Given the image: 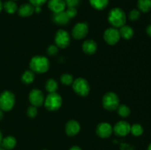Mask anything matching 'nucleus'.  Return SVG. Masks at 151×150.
<instances>
[{"instance_id":"nucleus-1","label":"nucleus","mask_w":151,"mask_h":150,"mask_svg":"<svg viewBox=\"0 0 151 150\" xmlns=\"http://www.w3.org/2000/svg\"><path fill=\"white\" fill-rule=\"evenodd\" d=\"M108 21L113 27L120 28L126 23V14L122 9L114 7L109 11Z\"/></svg>"},{"instance_id":"nucleus-2","label":"nucleus","mask_w":151,"mask_h":150,"mask_svg":"<svg viewBox=\"0 0 151 150\" xmlns=\"http://www.w3.org/2000/svg\"><path fill=\"white\" fill-rule=\"evenodd\" d=\"M50 66V60L44 56H34L29 62L31 71L38 74H43L49 70Z\"/></svg>"},{"instance_id":"nucleus-3","label":"nucleus","mask_w":151,"mask_h":150,"mask_svg":"<svg viewBox=\"0 0 151 150\" xmlns=\"http://www.w3.org/2000/svg\"><path fill=\"white\" fill-rule=\"evenodd\" d=\"M16 102L15 95L9 91H4L0 94V109L3 111H10Z\"/></svg>"},{"instance_id":"nucleus-4","label":"nucleus","mask_w":151,"mask_h":150,"mask_svg":"<svg viewBox=\"0 0 151 150\" xmlns=\"http://www.w3.org/2000/svg\"><path fill=\"white\" fill-rule=\"evenodd\" d=\"M46 108L50 111L58 110L62 105V98L58 93H50L46 97L44 103Z\"/></svg>"},{"instance_id":"nucleus-5","label":"nucleus","mask_w":151,"mask_h":150,"mask_svg":"<svg viewBox=\"0 0 151 150\" xmlns=\"http://www.w3.org/2000/svg\"><path fill=\"white\" fill-rule=\"evenodd\" d=\"M103 106L106 110L113 111L117 109L119 105V99L118 96L114 92H109L103 97Z\"/></svg>"},{"instance_id":"nucleus-6","label":"nucleus","mask_w":151,"mask_h":150,"mask_svg":"<svg viewBox=\"0 0 151 150\" xmlns=\"http://www.w3.org/2000/svg\"><path fill=\"white\" fill-rule=\"evenodd\" d=\"M72 88H73L74 91L78 95L81 96H86L89 94L90 85L88 81L84 78L80 77L74 80L72 83Z\"/></svg>"},{"instance_id":"nucleus-7","label":"nucleus","mask_w":151,"mask_h":150,"mask_svg":"<svg viewBox=\"0 0 151 150\" xmlns=\"http://www.w3.org/2000/svg\"><path fill=\"white\" fill-rule=\"evenodd\" d=\"M55 45L59 48H66L70 44V35L64 29H59L55 34Z\"/></svg>"},{"instance_id":"nucleus-8","label":"nucleus","mask_w":151,"mask_h":150,"mask_svg":"<svg viewBox=\"0 0 151 150\" xmlns=\"http://www.w3.org/2000/svg\"><path fill=\"white\" fill-rule=\"evenodd\" d=\"M120 34L119 29L114 27L108 28L103 34V38L105 41L109 45H114L120 39Z\"/></svg>"},{"instance_id":"nucleus-9","label":"nucleus","mask_w":151,"mask_h":150,"mask_svg":"<svg viewBox=\"0 0 151 150\" xmlns=\"http://www.w3.org/2000/svg\"><path fill=\"white\" fill-rule=\"evenodd\" d=\"M44 95L42 91L39 89H32L29 94V101L32 106L35 107H41L44 104Z\"/></svg>"},{"instance_id":"nucleus-10","label":"nucleus","mask_w":151,"mask_h":150,"mask_svg":"<svg viewBox=\"0 0 151 150\" xmlns=\"http://www.w3.org/2000/svg\"><path fill=\"white\" fill-rule=\"evenodd\" d=\"M88 32V27L87 24L80 22L76 24L72 31V36L77 40H81L85 38Z\"/></svg>"},{"instance_id":"nucleus-11","label":"nucleus","mask_w":151,"mask_h":150,"mask_svg":"<svg viewBox=\"0 0 151 150\" xmlns=\"http://www.w3.org/2000/svg\"><path fill=\"white\" fill-rule=\"evenodd\" d=\"M113 132L119 137L126 136L131 132V124L125 121H120L114 125Z\"/></svg>"},{"instance_id":"nucleus-12","label":"nucleus","mask_w":151,"mask_h":150,"mask_svg":"<svg viewBox=\"0 0 151 150\" xmlns=\"http://www.w3.org/2000/svg\"><path fill=\"white\" fill-rule=\"evenodd\" d=\"M96 132L99 137L102 138H107L111 135L113 132V127L107 122H102L99 124L96 129Z\"/></svg>"},{"instance_id":"nucleus-13","label":"nucleus","mask_w":151,"mask_h":150,"mask_svg":"<svg viewBox=\"0 0 151 150\" xmlns=\"http://www.w3.org/2000/svg\"><path fill=\"white\" fill-rule=\"evenodd\" d=\"M81 130V125L77 121L70 120L66 123L65 131L68 136H75Z\"/></svg>"},{"instance_id":"nucleus-14","label":"nucleus","mask_w":151,"mask_h":150,"mask_svg":"<svg viewBox=\"0 0 151 150\" xmlns=\"http://www.w3.org/2000/svg\"><path fill=\"white\" fill-rule=\"evenodd\" d=\"M48 7L53 13L64 11L66 7L64 0H49Z\"/></svg>"},{"instance_id":"nucleus-15","label":"nucleus","mask_w":151,"mask_h":150,"mask_svg":"<svg viewBox=\"0 0 151 150\" xmlns=\"http://www.w3.org/2000/svg\"><path fill=\"white\" fill-rule=\"evenodd\" d=\"M52 19L54 23L58 25H66L69 23V20H70L65 11L53 13Z\"/></svg>"},{"instance_id":"nucleus-16","label":"nucleus","mask_w":151,"mask_h":150,"mask_svg":"<svg viewBox=\"0 0 151 150\" xmlns=\"http://www.w3.org/2000/svg\"><path fill=\"white\" fill-rule=\"evenodd\" d=\"M35 12V7L30 3L22 4L18 8V13L21 17H29Z\"/></svg>"},{"instance_id":"nucleus-17","label":"nucleus","mask_w":151,"mask_h":150,"mask_svg":"<svg viewBox=\"0 0 151 150\" xmlns=\"http://www.w3.org/2000/svg\"><path fill=\"white\" fill-rule=\"evenodd\" d=\"M82 49L86 54H93L97 51V44L93 40H86L83 44Z\"/></svg>"},{"instance_id":"nucleus-18","label":"nucleus","mask_w":151,"mask_h":150,"mask_svg":"<svg viewBox=\"0 0 151 150\" xmlns=\"http://www.w3.org/2000/svg\"><path fill=\"white\" fill-rule=\"evenodd\" d=\"M16 146V139L13 136H7L3 138L1 146L6 150H11Z\"/></svg>"},{"instance_id":"nucleus-19","label":"nucleus","mask_w":151,"mask_h":150,"mask_svg":"<svg viewBox=\"0 0 151 150\" xmlns=\"http://www.w3.org/2000/svg\"><path fill=\"white\" fill-rule=\"evenodd\" d=\"M119 34H120L121 38H124L125 40H129L134 36V29L131 26L128 25H124L122 27L119 28Z\"/></svg>"},{"instance_id":"nucleus-20","label":"nucleus","mask_w":151,"mask_h":150,"mask_svg":"<svg viewBox=\"0 0 151 150\" xmlns=\"http://www.w3.org/2000/svg\"><path fill=\"white\" fill-rule=\"evenodd\" d=\"M93 8L97 10H104L109 5V0H88Z\"/></svg>"},{"instance_id":"nucleus-21","label":"nucleus","mask_w":151,"mask_h":150,"mask_svg":"<svg viewBox=\"0 0 151 150\" xmlns=\"http://www.w3.org/2000/svg\"><path fill=\"white\" fill-rule=\"evenodd\" d=\"M3 8L4 9L6 12L9 14H13L18 11V6L15 1L13 0H8L6 1L3 4Z\"/></svg>"},{"instance_id":"nucleus-22","label":"nucleus","mask_w":151,"mask_h":150,"mask_svg":"<svg viewBox=\"0 0 151 150\" xmlns=\"http://www.w3.org/2000/svg\"><path fill=\"white\" fill-rule=\"evenodd\" d=\"M138 10L142 13H148L151 10V0H138Z\"/></svg>"},{"instance_id":"nucleus-23","label":"nucleus","mask_w":151,"mask_h":150,"mask_svg":"<svg viewBox=\"0 0 151 150\" xmlns=\"http://www.w3.org/2000/svg\"><path fill=\"white\" fill-rule=\"evenodd\" d=\"M45 88L47 92H49L50 94V93H55L58 88V84L54 79H49L46 82Z\"/></svg>"},{"instance_id":"nucleus-24","label":"nucleus","mask_w":151,"mask_h":150,"mask_svg":"<svg viewBox=\"0 0 151 150\" xmlns=\"http://www.w3.org/2000/svg\"><path fill=\"white\" fill-rule=\"evenodd\" d=\"M35 79V74L34 72L31 70L25 71L22 76V81L25 84L32 83Z\"/></svg>"},{"instance_id":"nucleus-25","label":"nucleus","mask_w":151,"mask_h":150,"mask_svg":"<svg viewBox=\"0 0 151 150\" xmlns=\"http://www.w3.org/2000/svg\"><path fill=\"white\" fill-rule=\"evenodd\" d=\"M117 113L122 118H127L131 114V110L125 104H119L117 107Z\"/></svg>"},{"instance_id":"nucleus-26","label":"nucleus","mask_w":151,"mask_h":150,"mask_svg":"<svg viewBox=\"0 0 151 150\" xmlns=\"http://www.w3.org/2000/svg\"><path fill=\"white\" fill-rule=\"evenodd\" d=\"M143 132H144V129L139 124H134L132 126H131V132L134 136H140L142 135Z\"/></svg>"},{"instance_id":"nucleus-27","label":"nucleus","mask_w":151,"mask_h":150,"mask_svg":"<svg viewBox=\"0 0 151 150\" xmlns=\"http://www.w3.org/2000/svg\"><path fill=\"white\" fill-rule=\"evenodd\" d=\"M60 81H61V82L63 85H69L73 83V76L72 74H63L60 76Z\"/></svg>"},{"instance_id":"nucleus-28","label":"nucleus","mask_w":151,"mask_h":150,"mask_svg":"<svg viewBox=\"0 0 151 150\" xmlns=\"http://www.w3.org/2000/svg\"><path fill=\"white\" fill-rule=\"evenodd\" d=\"M141 16V12L138 10V9H133L129 13V19L131 21H137Z\"/></svg>"},{"instance_id":"nucleus-29","label":"nucleus","mask_w":151,"mask_h":150,"mask_svg":"<svg viewBox=\"0 0 151 150\" xmlns=\"http://www.w3.org/2000/svg\"><path fill=\"white\" fill-rule=\"evenodd\" d=\"M27 114L29 118H35L38 114V110L35 106H29L27 110Z\"/></svg>"},{"instance_id":"nucleus-30","label":"nucleus","mask_w":151,"mask_h":150,"mask_svg":"<svg viewBox=\"0 0 151 150\" xmlns=\"http://www.w3.org/2000/svg\"><path fill=\"white\" fill-rule=\"evenodd\" d=\"M65 12H66L68 17L69 18V19H73L74 17L77 16V13H78L76 7H67V9H66Z\"/></svg>"},{"instance_id":"nucleus-31","label":"nucleus","mask_w":151,"mask_h":150,"mask_svg":"<svg viewBox=\"0 0 151 150\" xmlns=\"http://www.w3.org/2000/svg\"><path fill=\"white\" fill-rule=\"evenodd\" d=\"M58 52V47L56 45H50L47 49V53L50 56H54Z\"/></svg>"},{"instance_id":"nucleus-32","label":"nucleus","mask_w":151,"mask_h":150,"mask_svg":"<svg viewBox=\"0 0 151 150\" xmlns=\"http://www.w3.org/2000/svg\"><path fill=\"white\" fill-rule=\"evenodd\" d=\"M67 7H76L80 4L81 0H64Z\"/></svg>"},{"instance_id":"nucleus-33","label":"nucleus","mask_w":151,"mask_h":150,"mask_svg":"<svg viewBox=\"0 0 151 150\" xmlns=\"http://www.w3.org/2000/svg\"><path fill=\"white\" fill-rule=\"evenodd\" d=\"M29 3L34 7H41L43 4H45L47 0H29Z\"/></svg>"},{"instance_id":"nucleus-34","label":"nucleus","mask_w":151,"mask_h":150,"mask_svg":"<svg viewBox=\"0 0 151 150\" xmlns=\"http://www.w3.org/2000/svg\"><path fill=\"white\" fill-rule=\"evenodd\" d=\"M120 149L121 150H135L134 146L129 144H126V143H122L120 144Z\"/></svg>"},{"instance_id":"nucleus-35","label":"nucleus","mask_w":151,"mask_h":150,"mask_svg":"<svg viewBox=\"0 0 151 150\" xmlns=\"http://www.w3.org/2000/svg\"><path fill=\"white\" fill-rule=\"evenodd\" d=\"M146 32H147L148 36L151 37V24L148 25V26H147V28H146Z\"/></svg>"},{"instance_id":"nucleus-36","label":"nucleus","mask_w":151,"mask_h":150,"mask_svg":"<svg viewBox=\"0 0 151 150\" xmlns=\"http://www.w3.org/2000/svg\"><path fill=\"white\" fill-rule=\"evenodd\" d=\"M69 150H82V149L78 146H73L71 147Z\"/></svg>"},{"instance_id":"nucleus-37","label":"nucleus","mask_w":151,"mask_h":150,"mask_svg":"<svg viewBox=\"0 0 151 150\" xmlns=\"http://www.w3.org/2000/svg\"><path fill=\"white\" fill-rule=\"evenodd\" d=\"M35 7V12L37 13H41V7Z\"/></svg>"},{"instance_id":"nucleus-38","label":"nucleus","mask_w":151,"mask_h":150,"mask_svg":"<svg viewBox=\"0 0 151 150\" xmlns=\"http://www.w3.org/2000/svg\"><path fill=\"white\" fill-rule=\"evenodd\" d=\"M3 140V135H2V133H1V131L0 130V146H1V141H2Z\"/></svg>"},{"instance_id":"nucleus-39","label":"nucleus","mask_w":151,"mask_h":150,"mask_svg":"<svg viewBox=\"0 0 151 150\" xmlns=\"http://www.w3.org/2000/svg\"><path fill=\"white\" fill-rule=\"evenodd\" d=\"M3 116H4V114H3V110H1L0 109V121L3 119Z\"/></svg>"},{"instance_id":"nucleus-40","label":"nucleus","mask_w":151,"mask_h":150,"mask_svg":"<svg viewBox=\"0 0 151 150\" xmlns=\"http://www.w3.org/2000/svg\"><path fill=\"white\" fill-rule=\"evenodd\" d=\"M3 9V3L1 2V1L0 0V13H1V11Z\"/></svg>"},{"instance_id":"nucleus-41","label":"nucleus","mask_w":151,"mask_h":150,"mask_svg":"<svg viewBox=\"0 0 151 150\" xmlns=\"http://www.w3.org/2000/svg\"><path fill=\"white\" fill-rule=\"evenodd\" d=\"M147 150H151V143L149 144L148 147H147Z\"/></svg>"},{"instance_id":"nucleus-42","label":"nucleus","mask_w":151,"mask_h":150,"mask_svg":"<svg viewBox=\"0 0 151 150\" xmlns=\"http://www.w3.org/2000/svg\"><path fill=\"white\" fill-rule=\"evenodd\" d=\"M0 150H6V149H4V148H2V147L0 146Z\"/></svg>"},{"instance_id":"nucleus-43","label":"nucleus","mask_w":151,"mask_h":150,"mask_svg":"<svg viewBox=\"0 0 151 150\" xmlns=\"http://www.w3.org/2000/svg\"><path fill=\"white\" fill-rule=\"evenodd\" d=\"M13 1H16V0H13Z\"/></svg>"},{"instance_id":"nucleus-44","label":"nucleus","mask_w":151,"mask_h":150,"mask_svg":"<svg viewBox=\"0 0 151 150\" xmlns=\"http://www.w3.org/2000/svg\"><path fill=\"white\" fill-rule=\"evenodd\" d=\"M43 150H47V149H43Z\"/></svg>"}]
</instances>
